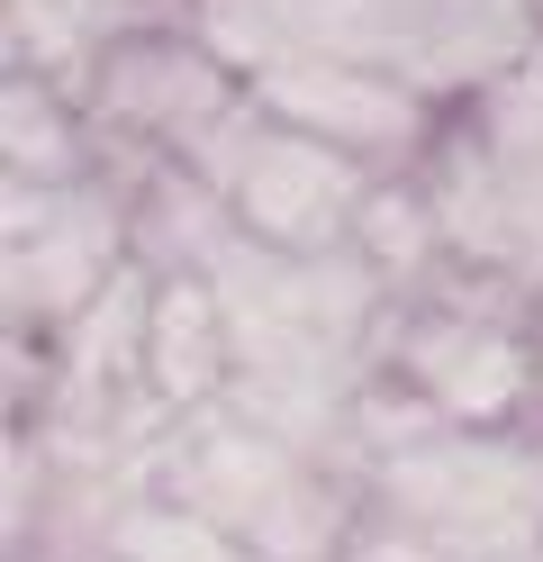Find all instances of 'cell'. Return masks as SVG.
<instances>
[{"instance_id":"8fae6325","label":"cell","mask_w":543,"mask_h":562,"mask_svg":"<svg viewBox=\"0 0 543 562\" xmlns=\"http://www.w3.org/2000/svg\"><path fill=\"white\" fill-rule=\"evenodd\" d=\"M462 119L489 136V146H507V155H525V164H543V55H525L507 82H489L480 100H462Z\"/></svg>"},{"instance_id":"52a82bcc","label":"cell","mask_w":543,"mask_h":562,"mask_svg":"<svg viewBox=\"0 0 543 562\" xmlns=\"http://www.w3.org/2000/svg\"><path fill=\"white\" fill-rule=\"evenodd\" d=\"M372 182H381V172H362L353 155L317 146V136L281 127L263 110L253 136L227 155V172H217V200H227V218L253 245H281V255H336V245H353V218H362V200H372Z\"/></svg>"},{"instance_id":"3957f363","label":"cell","mask_w":543,"mask_h":562,"mask_svg":"<svg viewBox=\"0 0 543 562\" xmlns=\"http://www.w3.org/2000/svg\"><path fill=\"white\" fill-rule=\"evenodd\" d=\"M534 327L543 308L525 291L444 263L426 291L389 300L372 372L434 427H534Z\"/></svg>"},{"instance_id":"30bf717a","label":"cell","mask_w":543,"mask_h":562,"mask_svg":"<svg viewBox=\"0 0 543 562\" xmlns=\"http://www.w3.org/2000/svg\"><path fill=\"white\" fill-rule=\"evenodd\" d=\"M100 562H253V553H245L217 517H200L191 499H172V490H155V481H145L136 499L109 517Z\"/></svg>"},{"instance_id":"277c9868","label":"cell","mask_w":543,"mask_h":562,"mask_svg":"<svg viewBox=\"0 0 543 562\" xmlns=\"http://www.w3.org/2000/svg\"><path fill=\"white\" fill-rule=\"evenodd\" d=\"M127 263H136V227L109 164L10 191V336L55 345Z\"/></svg>"},{"instance_id":"8992f818","label":"cell","mask_w":543,"mask_h":562,"mask_svg":"<svg viewBox=\"0 0 543 562\" xmlns=\"http://www.w3.org/2000/svg\"><path fill=\"white\" fill-rule=\"evenodd\" d=\"M245 91L263 100L281 127L317 136V146L353 155L362 172H417L426 146L444 136V100H426L417 82L381 74V64H344V55H290V64H263L245 74Z\"/></svg>"},{"instance_id":"5b68a950","label":"cell","mask_w":543,"mask_h":562,"mask_svg":"<svg viewBox=\"0 0 543 562\" xmlns=\"http://www.w3.org/2000/svg\"><path fill=\"white\" fill-rule=\"evenodd\" d=\"M417 191L444 227V255L462 272H489L507 291H525L543 308V164L489 146L462 110L444 119V136L417 164Z\"/></svg>"},{"instance_id":"7a4b0ae2","label":"cell","mask_w":543,"mask_h":562,"mask_svg":"<svg viewBox=\"0 0 543 562\" xmlns=\"http://www.w3.org/2000/svg\"><path fill=\"white\" fill-rule=\"evenodd\" d=\"M145 481L191 499L200 517H217L253 562H344L353 499H362V481L336 453L281 436V427H263V417H245L227 400L172 417Z\"/></svg>"},{"instance_id":"7c38bea8","label":"cell","mask_w":543,"mask_h":562,"mask_svg":"<svg viewBox=\"0 0 543 562\" xmlns=\"http://www.w3.org/2000/svg\"><path fill=\"white\" fill-rule=\"evenodd\" d=\"M534 436H543V327H534Z\"/></svg>"},{"instance_id":"ba28073f","label":"cell","mask_w":543,"mask_h":562,"mask_svg":"<svg viewBox=\"0 0 543 562\" xmlns=\"http://www.w3.org/2000/svg\"><path fill=\"white\" fill-rule=\"evenodd\" d=\"M236 345H227V308H217L208 272H155V308H145V400L172 417H191L208 400H227Z\"/></svg>"},{"instance_id":"6da1fadb","label":"cell","mask_w":543,"mask_h":562,"mask_svg":"<svg viewBox=\"0 0 543 562\" xmlns=\"http://www.w3.org/2000/svg\"><path fill=\"white\" fill-rule=\"evenodd\" d=\"M344 562H517L543 553V436L417 427L353 472Z\"/></svg>"},{"instance_id":"9c48e42d","label":"cell","mask_w":543,"mask_h":562,"mask_svg":"<svg viewBox=\"0 0 543 562\" xmlns=\"http://www.w3.org/2000/svg\"><path fill=\"white\" fill-rule=\"evenodd\" d=\"M191 0H10V74H46L82 91V74L136 37V27H181Z\"/></svg>"}]
</instances>
